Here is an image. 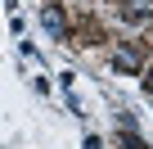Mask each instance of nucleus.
<instances>
[{
	"label": "nucleus",
	"mask_w": 153,
	"mask_h": 149,
	"mask_svg": "<svg viewBox=\"0 0 153 149\" xmlns=\"http://www.w3.org/2000/svg\"><path fill=\"white\" fill-rule=\"evenodd\" d=\"M149 91H153V77H149Z\"/></svg>",
	"instance_id": "nucleus-4"
},
{
	"label": "nucleus",
	"mask_w": 153,
	"mask_h": 149,
	"mask_svg": "<svg viewBox=\"0 0 153 149\" xmlns=\"http://www.w3.org/2000/svg\"><path fill=\"white\" fill-rule=\"evenodd\" d=\"M45 27H50V32H54V36H59V32H63V14H59V9H54V5H50V9H45Z\"/></svg>",
	"instance_id": "nucleus-2"
},
{
	"label": "nucleus",
	"mask_w": 153,
	"mask_h": 149,
	"mask_svg": "<svg viewBox=\"0 0 153 149\" xmlns=\"http://www.w3.org/2000/svg\"><path fill=\"white\" fill-rule=\"evenodd\" d=\"M122 72H140V54H131V50H117V59H113Z\"/></svg>",
	"instance_id": "nucleus-1"
},
{
	"label": "nucleus",
	"mask_w": 153,
	"mask_h": 149,
	"mask_svg": "<svg viewBox=\"0 0 153 149\" xmlns=\"http://www.w3.org/2000/svg\"><path fill=\"white\" fill-rule=\"evenodd\" d=\"M135 9H149V0H135Z\"/></svg>",
	"instance_id": "nucleus-3"
}]
</instances>
